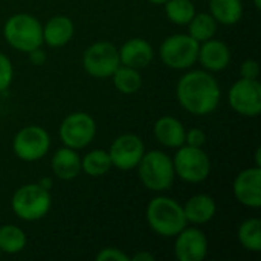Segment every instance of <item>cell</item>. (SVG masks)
Wrapping results in <instances>:
<instances>
[{
    "label": "cell",
    "mask_w": 261,
    "mask_h": 261,
    "mask_svg": "<svg viewBox=\"0 0 261 261\" xmlns=\"http://www.w3.org/2000/svg\"><path fill=\"white\" fill-rule=\"evenodd\" d=\"M174 254L179 261H202L208 254L206 236L197 228H184L176 236Z\"/></svg>",
    "instance_id": "4fadbf2b"
},
{
    "label": "cell",
    "mask_w": 261,
    "mask_h": 261,
    "mask_svg": "<svg viewBox=\"0 0 261 261\" xmlns=\"http://www.w3.org/2000/svg\"><path fill=\"white\" fill-rule=\"evenodd\" d=\"M12 76H14V69L9 58L5 54H0V92L6 90L11 86Z\"/></svg>",
    "instance_id": "83f0119b"
},
{
    "label": "cell",
    "mask_w": 261,
    "mask_h": 261,
    "mask_svg": "<svg viewBox=\"0 0 261 261\" xmlns=\"http://www.w3.org/2000/svg\"><path fill=\"white\" fill-rule=\"evenodd\" d=\"M96 133V124L93 118L86 112H75L64 118L60 125V139L64 147L81 150L87 147Z\"/></svg>",
    "instance_id": "9c48e42d"
},
{
    "label": "cell",
    "mask_w": 261,
    "mask_h": 261,
    "mask_svg": "<svg viewBox=\"0 0 261 261\" xmlns=\"http://www.w3.org/2000/svg\"><path fill=\"white\" fill-rule=\"evenodd\" d=\"M145 217L148 226L162 237H176L188 223L182 205L170 197H154L147 206Z\"/></svg>",
    "instance_id": "7a4b0ae2"
},
{
    "label": "cell",
    "mask_w": 261,
    "mask_h": 261,
    "mask_svg": "<svg viewBox=\"0 0 261 261\" xmlns=\"http://www.w3.org/2000/svg\"><path fill=\"white\" fill-rule=\"evenodd\" d=\"M154 260V255L150 254V252H139L133 257H130V261H153Z\"/></svg>",
    "instance_id": "d6a6232c"
},
{
    "label": "cell",
    "mask_w": 261,
    "mask_h": 261,
    "mask_svg": "<svg viewBox=\"0 0 261 261\" xmlns=\"http://www.w3.org/2000/svg\"><path fill=\"white\" fill-rule=\"evenodd\" d=\"M187 222L194 225L208 223L216 216V202L208 194H196L182 206Z\"/></svg>",
    "instance_id": "ffe728a7"
},
{
    "label": "cell",
    "mask_w": 261,
    "mask_h": 261,
    "mask_svg": "<svg viewBox=\"0 0 261 261\" xmlns=\"http://www.w3.org/2000/svg\"><path fill=\"white\" fill-rule=\"evenodd\" d=\"M164 5L168 20L179 26L188 24L196 14L194 3L191 0H167Z\"/></svg>",
    "instance_id": "4316f807"
},
{
    "label": "cell",
    "mask_w": 261,
    "mask_h": 261,
    "mask_svg": "<svg viewBox=\"0 0 261 261\" xmlns=\"http://www.w3.org/2000/svg\"><path fill=\"white\" fill-rule=\"evenodd\" d=\"M239 240L242 246L251 252L261 251V220L248 219L239 228Z\"/></svg>",
    "instance_id": "484cf974"
},
{
    "label": "cell",
    "mask_w": 261,
    "mask_h": 261,
    "mask_svg": "<svg viewBox=\"0 0 261 261\" xmlns=\"http://www.w3.org/2000/svg\"><path fill=\"white\" fill-rule=\"evenodd\" d=\"M3 35L6 41L17 50L31 52L43 44V26L31 14H15L11 15L3 28Z\"/></svg>",
    "instance_id": "277c9868"
},
{
    "label": "cell",
    "mask_w": 261,
    "mask_h": 261,
    "mask_svg": "<svg viewBox=\"0 0 261 261\" xmlns=\"http://www.w3.org/2000/svg\"><path fill=\"white\" fill-rule=\"evenodd\" d=\"M229 106L242 116L255 118L261 112V84L257 80L242 78L236 81L228 93Z\"/></svg>",
    "instance_id": "8fae6325"
},
{
    "label": "cell",
    "mask_w": 261,
    "mask_h": 261,
    "mask_svg": "<svg viewBox=\"0 0 261 261\" xmlns=\"http://www.w3.org/2000/svg\"><path fill=\"white\" fill-rule=\"evenodd\" d=\"M50 167L58 179L72 180L81 173V158L76 153V150L63 147L55 151Z\"/></svg>",
    "instance_id": "d6986e66"
},
{
    "label": "cell",
    "mask_w": 261,
    "mask_h": 261,
    "mask_svg": "<svg viewBox=\"0 0 261 261\" xmlns=\"http://www.w3.org/2000/svg\"><path fill=\"white\" fill-rule=\"evenodd\" d=\"M176 96L187 112L205 116L217 109L222 92L213 75L205 70H191L179 80Z\"/></svg>",
    "instance_id": "6da1fadb"
},
{
    "label": "cell",
    "mask_w": 261,
    "mask_h": 261,
    "mask_svg": "<svg viewBox=\"0 0 261 261\" xmlns=\"http://www.w3.org/2000/svg\"><path fill=\"white\" fill-rule=\"evenodd\" d=\"M254 5H255V8H257V9H260V8H261V0H254Z\"/></svg>",
    "instance_id": "e575fe53"
},
{
    "label": "cell",
    "mask_w": 261,
    "mask_h": 261,
    "mask_svg": "<svg viewBox=\"0 0 261 261\" xmlns=\"http://www.w3.org/2000/svg\"><path fill=\"white\" fill-rule=\"evenodd\" d=\"M112 76H113L115 87L124 95L136 93L142 86V76L139 73V69H133L121 64Z\"/></svg>",
    "instance_id": "7402d4cb"
},
{
    "label": "cell",
    "mask_w": 261,
    "mask_h": 261,
    "mask_svg": "<svg viewBox=\"0 0 261 261\" xmlns=\"http://www.w3.org/2000/svg\"><path fill=\"white\" fill-rule=\"evenodd\" d=\"M210 14L222 24H236L243 15L242 0H210Z\"/></svg>",
    "instance_id": "44dd1931"
},
{
    "label": "cell",
    "mask_w": 261,
    "mask_h": 261,
    "mask_svg": "<svg viewBox=\"0 0 261 261\" xmlns=\"http://www.w3.org/2000/svg\"><path fill=\"white\" fill-rule=\"evenodd\" d=\"M174 173L185 182L200 184L211 173V161L202 147L182 145L173 159Z\"/></svg>",
    "instance_id": "8992f818"
},
{
    "label": "cell",
    "mask_w": 261,
    "mask_h": 261,
    "mask_svg": "<svg viewBox=\"0 0 261 261\" xmlns=\"http://www.w3.org/2000/svg\"><path fill=\"white\" fill-rule=\"evenodd\" d=\"M199 46L200 43L188 34H176L164 40L159 55L170 69H188L197 61Z\"/></svg>",
    "instance_id": "52a82bcc"
},
{
    "label": "cell",
    "mask_w": 261,
    "mask_h": 261,
    "mask_svg": "<svg viewBox=\"0 0 261 261\" xmlns=\"http://www.w3.org/2000/svg\"><path fill=\"white\" fill-rule=\"evenodd\" d=\"M158 142L168 148H179L185 144V127L173 116H162L153 127Z\"/></svg>",
    "instance_id": "ac0fdd59"
},
{
    "label": "cell",
    "mask_w": 261,
    "mask_h": 261,
    "mask_svg": "<svg viewBox=\"0 0 261 261\" xmlns=\"http://www.w3.org/2000/svg\"><path fill=\"white\" fill-rule=\"evenodd\" d=\"M26 246V234L14 226V225H3L0 226V252L5 254H18Z\"/></svg>",
    "instance_id": "d4e9b609"
},
{
    "label": "cell",
    "mask_w": 261,
    "mask_h": 261,
    "mask_svg": "<svg viewBox=\"0 0 261 261\" xmlns=\"http://www.w3.org/2000/svg\"><path fill=\"white\" fill-rule=\"evenodd\" d=\"M28 54H29V60H31V63H34L35 66L43 64V63H44V60H46V55H44V52H43L40 47H37V49H34V50H31V52H28Z\"/></svg>",
    "instance_id": "1f68e13d"
},
{
    "label": "cell",
    "mask_w": 261,
    "mask_h": 261,
    "mask_svg": "<svg viewBox=\"0 0 261 261\" xmlns=\"http://www.w3.org/2000/svg\"><path fill=\"white\" fill-rule=\"evenodd\" d=\"M139 179L145 188L150 191H167L174 182V167L173 159L159 150L144 153L138 164Z\"/></svg>",
    "instance_id": "3957f363"
},
{
    "label": "cell",
    "mask_w": 261,
    "mask_h": 261,
    "mask_svg": "<svg viewBox=\"0 0 261 261\" xmlns=\"http://www.w3.org/2000/svg\"><path fill=\"white\" fill-rule=\"evenodd\" d=\"M75 26L66 15H55L43 26V43L50 47H61L73 37Z\"/></svg>",
    "instance_id": "e0dca14e"
},
{
    "label": "cell",
    "mask_w": 261,
    "mask_h": 261,
    "mask_svg": "<svg viewBox=\"0 0 261 261\" xmlns=\"http://www.w3.org/2000/svg\"><path fill=\"white\" fill-rule=\"evenodd\" d=\"M52 206V196L49 190L40 184H28L20 187L12 199L11 208L14 214L26 222H35L43 219Z\"/></svg>",
    "instance_id": "5b68a950"
},
{
    "label": "cell",
    "mask_w": 261,
    "mask_h": 261,
    "mask_svg": "<svg viewBox=\"0 0 261 261\" xmlns=\"http://www.w3.org/2000/svg\"><path fill=\"white\" fill-rule=\"evenodd\" d=\"M150 3H153V5H164L167 0H148Z\"/></svg>",
    "instance_id": "836d02e7"
},
{
    "label": "cell",
    "mask_w": 261,
    "mask_h": 261,
    "mask_svg": "<svg viewBox=\"0 0 261 261\" xmlns=\"http://www.w3.org/2000/svg\"><path fill=\"white\" fill-rule=\"evenodd\" d=\"M206 141V136L203 133V130L200 128H191L188 132H185V144L191 145V147H202Z\"/></svg>",
    "instance_id": "4dcf8cb0"
},
{
    "label": "cell",
    "mask_w": 261,
    "mask_h": 261,
    "mask_svg": "<svg viewBox=\"0 0 261 261\" xmlns=\"http://www.w3.org/2000/svg\"><path fill=\"white\" fill-rule=\"evenodd\" d=\"M50 147V138L47 132L38 125L23 127L12 141V150L15 156L26 162H34L46 156Z\"/></svg>",
    "instance_id": "30bf717a"
},
{
    "label": "cell",
    "mask_w": 261,
    "mask_h": 261,
    "mask_svg": "<svg viewBox=\"0 0 261 261\" xmlns=\"http://www.w3.org/2000/svg\"><path fill=\"white\" fill-rule=\"evenodd\" d=\"M83 66L90 76L109 78L121 66L119 52L110 41H96L86 49Z\"/></svg>",
    "instance_id": "ba28073f"
},
{
    "label": "cell",
    "mask_w": 261,
    "mask_h": 261,
    "mask_svg": "<svg viewBox=\"0 0 261 261\" xmlns=\"http://www.w3.org/2000/svg\"><path fill=\"white\" fill-rule=\"evenodd\" d=\"M0 254H2V252H0Z\"/></svg>",
    "instance_id": "d590c367"
},
{
    "label": "cell",
    "mask_w": 261,
    "mask_h": 261,
    "mask_svg": "<svg viewBox=\"0 0 261 261\" xmlns=\"http://www.w3.org/2000/svg\"><path fill=\"white\" fill-rule=\"evenodd\" d=\"M197 60L206 70L220 72L229 66L231 52H229V47L223 41L210 38L203 41L202 46H199Z\"/></svg>",
    "instance_id": "9a60e30c"
},
{
    "label": "cell",
    "mask_w": 261,
    "mask_h": 261,
    "mask_svg": "<svg viewBox=\"0 0 261 261\" xmlns=\"http://www.w3.org/2000/svg\"><path fill=\"white\" fill-rule=\"evenodd\" d=\"M110 168L112 161L109 151L104 150H92L81 159V170L92 177L104 176L106 173H109Z\"/></svg>",
    "instance_id": "cb8c5ba5"
},
{
    "label": "cell",
    "mask_w": 261,
    "mask_h": 261,
    "mask_svg": "<svg viewBox=\"0 0 261 261\" xmlns=\"http://www.w3.org/2000/svg\"><path fill=\"white\" fill-rule=\"evenodd\" d=\"M240 73H242V78H246V80H257L258 75H260V66L255 60H245L242 63V67H240Z\"/></svg>",
    "instance_id": "f546056e"
},
{
    "label": "cell",
    "mask_w": 261,
    "mask_h": 261,
    "mask_svg": "<svg viewBox=\"0 0 261 261\" xmlns=\"http://www.w3.org/2000/svg\"><path fill=\"white\" fill-rule=\"evenodd\" d=\"M236 199L249 208L261 206V168L254 167L243 170L232 184Z\"/></svg>",
    "instance_id": "5bb4252c"
},
{
    "label": "cell",
    "mask_w": 261,
    "mask_h": 261,
    "mask_svg": "<svg viewBox=\"0 0 261 261\" xmlns=\"http://www.w3.org/2000/svg\"><path fill=\"white\" fill-rule=\"evenodd\" d=\"M145 153V147L142 139L135 133H125L118 136L109 150V156L112 161V167L118 170H133L138 167L139 161Z\"/></svg>",
    "instance_id": "7c38bea8"
},
{
    "label": "cell",
    "mask_w": 261,
    "mask_h": 261,
    "mask_svg": "<svg viewBox=\"0 0 261 261\" xmlns=\"http://www.w3.org/2000/svg\"><path fill=\"white\" fill-rule=\"evenodd\" d=\"M188 29H190V34H188L190 37H193L199 43H203L216 35L217 21L214 20L211 14H206V12L194 14V17L188 23Z\"/></svg>",
    "instance_id": "603a6c76"
},
{
    "label": "cell",
    "mask_w": 261,
    "mask_h": 261,
    "mask_svg": "<svg viewBox=\"0 0 261 261\" xmlns=\"http://www.w3.org/2000/svg\"><path fill=\"white\" fill-rule=\"evenodd\" d=\"M96 261H130V257L118 248H104L96 254Z\"/></svg>",
    "instance_id": "f1b7e54d"
},
{
    "label": "cell",
    "mask_w": 261,
    "mask_h": 261,
    "mask_svg": "<svg viewBox=\"0 0 261 261\" xmlns=\"http://www.w3.org/2000/svg\"><path fill=\"white\" fill-rule=\"evenodd\" d=\"M118 52L121 64L133 69H144L153 60V47L144 38H130L121 46V49H118Z\"/></svg>",
    "instance_id": "2e32d148"
}]
</instances>
